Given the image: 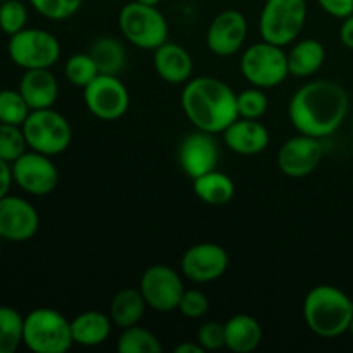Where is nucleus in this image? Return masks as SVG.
Instances as JSON below:
<instances>
[{"mask_svg":"<svg viewBox=\"0 0 353 353\" xmlns=\"http://www.w3.org/2000/svg\"><path fill=\"white\" fill-rule=\"evenodd\" d=\"M321 9L336 19H345L353 14V0H317Z\"/></svg>","mask_w":353,"mask_h":353,"instance_id":"37","label":"nucleus"},{"mask_svg":"<svg viewBox=\"0 0 353 353\" xmlns=\"http://www.w3.org/2000/svg\"><path fill=\"white\" fill-rule=\"evenodd\" d=\"M219 145L212 133L195 130L186 134L178 147V164L190 179L217 169Z\"/></svg>","mask_w":353,"mask_h":353,"instance_id":"17","label":"nucleus"},{"mask_svg":"<svg viewBox=\"0 0 353 353\" xmlns=\"http://www.w3.org/2000/svg\"><path fill=\"white\" fill-rule=\"evenodd\" d=\"M114 323L109 314L100 310H85L71 321V333L74 345L99 347L109 340Z\"/></svg>","mask_w":353,"mask_h":353,"instance_id":"21","label":"nucleus"},{"mask_svg":"<svg viewBox=\"0 0 353 353\" xmlns=\"http://www.w3.org/2000/svg\"><path fill=\"white\" fill-rule=\"evenodd\" d=\"M324 157L323 140L299 133L281 145L278 152L279 171L288 178H307L312 174Z\"/></svg>","mask_w":353,"mask_h":353,"instance_id":"13","label":"nucleus"},{"mask_svg":"<svg viewBox=\"0 0 353 353\" xmlns=\"http://www.w3.org/2000/svg\"><path fill=\"white\" fill-rule=\"evenodd\" d=\"M305 21V0H265L259 17V31L262 40L288 47L299 40Z\"/></svg>","mask_w":353,"mask_h":353,"instance_id":"7","label":"nucleus"},{"mask_svg":"<svg viewBox=\"0 0 353 353\" xmlns=\"http://www.w3.org/2000/svg\"><path fill=\"white\" fill-rule=\"evenodd\" d=\"M83 100L92 116L100 121H117L130 109V92L119 76L99 74L83 88Z\"/></svg>","mask_w":353,"mask_h":353,"instance_id":"10","label":"nucleus"},{"mask_svg":"<svg viewBox=\"0 0 353 353\" xmlns=\"http://www.w3.org/2000/svg\"><path fill=\"white\" fill-rule=\"evenodd\" d=\"M230 268V255L221 245L205 241L190 247L181 257V272L193 283H212Z\"/></svg>","mask_w":353,"mask_h":353,"instance_id":"16","label":"nucleus"},{"mask_svg":"<svg viewBox=\"0 0 353 353\" xmlns=\"http://www.w3.org/2000/svg\"><path fill=\"white\" fill-rule=\"evenodd\" d=\"M147 307L148 305L141 295L140 288H124L114 295L109 307V316L114 326L124 330V327L140 324Z\"/></svg>","mask_w":353,"mask_h":353,"instance_id":"24","label":"nucleus"},{"mask_svg":"<svg viewBox=\"0 0 353 353\" xmlns=\"http://www.w3.org/2000/svg\"><path fill=\"white\" fill-rule=\"evenodd\" d=\"M12 179L23 192L33 196L50 195L59 185V169L52 157L34 150H26L10 164Z\"/></svg>","mask_w":353,"mask_h":353,"instance_id":"12","label":"nucleus"},{"mask_svg":"<svg viewBox=\"0 0 353 353\" xmlns=\"http://www.w3.org/2000/svg\"><path fill=\"white\" fill-rule=\"evenodd\" d=\"M352 305H353V299H352Z\"/></svg>","mask_w":353,"mask_h":353,"instance_id":"46","label":"nucleus"},{"mask_svg":"<svg viewBox=\"0 0 353 353\" xmlns=\"http://www.w3.org/2000/svg\"><path fill=\"white\" fill-rule=\"evenodd\" d=\"M340 41L345 45V47L353 50V14L347 16L345 19H341Z\"/></svg>","mask_w":353,"mask_h":353,"instance_id":"39","label":"nucleus"},{"mask_svg":"<svg viewBox=\"0 0 353 353\" xmlns=\"http://www.w3.org/2000/svg\"><path fill=\"white\" fill-rule=\"evenodd\" d=\"M196 341L202 345L205 352H216L221 348H226V330L223 323L217 321H207L199 327Z\"/></svg>","mask_w":353,"mask_h":353,"instance_id":"35","label":"nucleus"},{"mask_svg":"<svg viewBox=\"0 0 353 353\" xmlns=\"http://www.w3.org/2000/svg\"><path fill=\"white\" fill-rule=\"evenodd\" d=\"M24 317L12 307L0 305V353H14L23 345Z\"/></svg>","mask_w":353,"mask_h":353,"instance_id":"28","label":"nucleus"},{"mask_svg":"<svg viewBox=\"0 0 353 353\" xmlns=\"http://www.w3.org/2000/svg\"><path fill=\"white\" fill-rule=\"evenodd\" d=\"M117 26L124 40L141 50H155L168 41L169 24L157 6L130 2L119 10Z\"/></svg>","mask_w":353,"mask_h":353,"instance_id":"5","label":"nucleus"},{"mask_svg":"<svg viewBox=\"0 0 353 353\" xmlns=\"http://www.w3.org/2000/svg\"><path fill=\"white\" fill-rule=\"evenodd\" d=\"M240 72L252 86L276 88L290 76L288 52L271 41H257L241 54Z\"/></svg>","mask_w":353,"mask_h":353,"instance_id":"6","label":"nucleus"},{"mask_svg":"<svg viewBox=\"0 0 353 353\" xmlns=\"http://www.w3.org/2000/svg\"><path fill=\"white\" fill-rule=\"evenodd\" d=\"M140 292L152 310L172 312L181 302L185 285L176 269L164 264H155L145 269L141 274Z\"/></svg>","mask_w":353,"mask_h":353,"instance_id":"11","label":"nucleus"},{"mask_svg":"<svg viewBox=\"0 0 353 353\" xmlns=\"http://www.w3.org/2000/svg\"><path fill=\"white\" fill-rule=\"evenodd\" d=\"M154 69L162 81L185 85L193 78V57L183 45L165 41L154 50Z\"/></svg>","mask_w":353,"mask_h":353,"instance_id":"19","label":"nucleus"},{"mask_svg":"<svg viewBox=\"0 0 353 353\" xmlns=\"http://www.w3.org/2000/svg\"><path fill=\"white\" fill-rule=\"evenodd\" d=\"M181 107L195 130L223 133L238 119L236 93L216 76H196L181 92Z\"/></svg>","mask_w":353,"mask_h":353,"instance_id":"2","label":"nucleus"},{"mask_svg":"<svg viewBox=\"0 0 353 353\" xmlns=\"http://www.w3.org/2000/svg\"><path fill=\"white\" fill-rule=\"evenodd\" d=\"M31 109L19 90H0V123L23 126Z\"/></svg>","mask_w":353,"mask_h":353,"instance_id":"30","label":"nucleus"},{"mask_svg":"<svg viewBox=\"0 0 353 353\" xmlns=\"http://www.w3.org/2000/svg\"><path fill=\"white\" fill-rule=\"evenodd\" d=\"M134 2H140V3H147V6H159L162 0H134Z\"/></svg>","mask_w":353,"mask_h":353,"instance_id":"41","label":"nucleus"},{"mask_svg":"<svg viewBox=\"0 0 353 353\" xmlns=\"http://www.w3.org/2000/svg\"><path fill=\"white\" fill-rule=\"evenodd\" d=\"M90 55L95 59L100 74L119 76L126 68L128 54L123 41L114 37H100L90 47Z\"/></svg>","mask_w":353,"mask_h":353,"instance_id":"26","label":"nucleus"},{"mask_svg":"<svg viewBox=\"0 0 353 353\" xmlns=\"http://www.w3.org/2000/svg\"><path fill=\"white\" fill-rule=\"evenodd\" d=\"M116 350L119 353H159L162 352V345L150 330L134 324L121 330Z\"/></svg>","mask_w":353,"mask_h":353,"instance_id":"27","label":"nucleus"},{"mask_svg":"<svg viewBox=\"0 0 353 353\" xmlns=\"http://www.w3.org/2000/svg\"><path fill=\"white\" fill-rule=\"evenodd\" d=\"M348 333H350V336H352V340H353V319H352V323H350V327H348Z\"/></svg>","mask_w":353,"mask_h":353,"instance_id":"42","label":"nucleus"},{"mask_svg":"<svg viewBox=\"0 0 353 353\" xmlns=\"http://www.w3.org/2000/svg\"><path fill=\"white\" fill-rule=\"evenodd\" d=\"M21 128L26 137L28 148L48 157L64 154L72 141L71 124L54 107L31 110Z\"/></svg>","mask_w":353,"mask_h":353,"instance_id":"8","label":"nucleus"},{"mask_svg":"<svg viewBox=\"0 0 353 353\" xmlns=\"http://www.w3.org/2000/svg\"><path fill=\"white\" fill-rule=\"evenodd\" d=\"M23 345L33 353H65L74 345L71 321L50 307H38L24 316Z\"/></svg>","mask_w":353,"mask_h":353,"instance_id":"4","label":"nucleus"},{"mask_svg":"<svg viewBox=\"0 0 353 353\" xmlns=\"http://www.w3.org/2000/svg\"><path fill=\"white\" fill-rule=\"evenodd\" d=\"M12 168L7 161L0 159V199L9 195V190L12 186Z\"/></svg>","mask_w":353,"mask_h":353,"instance_id":"38","label":"nucleus"},{"mask_svg":"<svg viewBox=\"0 0 353 353\" xmlns=\"http://www.w3.org/2000/svg\"><path fill=\"white\" fill-rule=\"evenodd\" d=\"M236 107L238 117L261 119L269 109V99L264 90L259 86H250V88H245L236 93Z\"/></svg>","mask_w":353,"mask_h":353,"instance_id":"31","label":"nucleus"},{"mask_svg":"<svg viewBox=\"0 0 353 353\" xmlns=\"http://www.w3.org/2000/svg\"><path fill=\"white\" fill-rule=\"evenodd\" d=\"M40 216L26 199L6 195L0 199V238L14 243L28 241L38 233Z\"/></svg>","mask_w":353,"mask_h":353,"instance_id":"15","label":"nucleus"},{"mask_svg":"<svg viewBox=\"0 0 353 353\" xmlns=\"http://www.w3.org/2000/svg\"><path fill=\"white\" fill-rule=\"evenodd\" d=\"M234 181L223 171L205 172L193 179V193L207 205H226L234 196Z\"/></svg>","mask_w":353,"mask_h":353,"instance_id":"25","label":"nucleus"},{"mask_svg":"<svg viewBox=\"0 0 353 353\" xmlns=\"http://www.w3.org/2000/svg\"><path fill=\"white\" fill-rule=\"evenodd\" d=\"M64 74L71 85L85 88V86H88L100 74V71L97 68L95 59L90 55V52H86V54L71 55L65 61Z\"/></svg>","mask_w":353,"mask_h":353,"instance_id":"29","label":"nucleus"},{"mask_svg":"<svg viewBox=\"0 0 353 353\" xmlns=\"http://www.w3.org/2000/svg\"><path fill=\"white\" fill-rule=\"evenodd\" d=\"M0 33H2V28H0Z\"/></svg>","mask_w":353,"mask_h":353,"instance_id":"45","label":"nucleus"},{"mask_svg":"<svg viewBox=\"0 0 353 353\" xmlns=\"http://www.w3.org/2000/svg\"><path fill=\"white\" fill-rule=\"evenodd\" d=\"M61 41L54 33L40 28H24L9 37L7 52L17 68L52 69L61 59Z\"/></svg>","mask_w":353,"mask_h":353,"instance_id":"9","label":"nucleus"},{"mask_svg":"<svg viewBox=\"0 0 353 353\" xmlns=\"http://www.w3.org/2000/svg\"><path fill=\"white\" fill-rule=\"evenodd\" d=\"M28 150L23 128L0 123V159L12 164Z\"/></svg>","mask_w":353,"mask_h":353,"instance_id":"32","label":"nucleus"},{"mask_svg":"<svg viewBox=\"0 0 353 353\" xmlns=\"http://www.w3.org/2000/svg\"><path fill=\"white\" fill-rule=\"evenodd\" d=\"M247 34L248 23L245 14L236 9H226L209 24L205 43L217 57H231L243 48Z\"/></svg>","mask_w":353,"mask_h":353,"instance_id":"14","label":"nucleus"},{"mask_svg":"<svg viewBox=\"0 0 353 353\" xmlns=\"http://www.w3.org/2000/svg\"><path fill=\"white\" fill-rule=\"evenodd\" d=\"M303 321L321 338H338L348 333L353 319L352 299L331 285H319L303 299Z\"/></svg>","mask_w":353,"mask_h":353,"instance_id":"3","label":"nucleus"},{"mask_svg":"<svg viewBox=\"0 0 353 353\" xmlns=\"http://www.w3.org/2000/svg\"><path fill=\"white\" fill-rule=\"evenodd\" d=\"M0 2H6V0H0Z\"/></svg>","mask_w":353,"mask_h":353,"instance_id":"44","label":"nucleus"},{"mask_svg":"<svg viewBox=\"0 0 353 353\" xmlns=\"http://www.w3.org/2000/svg\"><path fill=\"white\" fill-rule=\"evenodd\" d=\"M28 24V7L21 0H6L0 2V28L2 33L12 34L19 33Z\"/></svg>","mask_w":353,"mask_h":353,"instance_id":"33","label":"nucleus"},{"mask_svg":"<svg viewBox=\"0 0 353 353\" xmlns=\"http://www.w3.org/2000/svg\"><path fill=\"white\" fill-rule=\"evenodd\" d=\"M352 133H353V123H352Z\"/></svg>","mask_w":353,"mask_h":353,"instance_id":"43","label":"nucleus"},{"mask_svg":"<svg viewBox=\"0 0 353 353\" xmlns=\"http://www.w3.org/2000/svg\"><path fill=\"white\" fill-rule=\"evenodd\" d=\"M176 353H202L205 352L199 341H183V343L176 345Z\"/></svg>","mask_w":353,"mask_h":353,"instance_id":"40","label":"nucleus"},{"mask_svg":"<svg viewBox=\"0 0 353 353\" xmlns=\"http://www.w3.org/2000/svg\"><path fill=\"white\" fill-rule=\"evenodd\" d=\"M348 109L350 97L340 83L316 79L293 93L288 103V117L299 133L324 140L340 130Z\"/></svg>","mask_w":353,"mask_h":353,"instance_id":"1","label":"nucleus"},{"mask_svg":"<svg viewBox=\"0 0 353 353\" xmlns=\"http://www.w3.org/2000/svg\"><path fill=\"white\" fill-rule=\"evenodd\" d=\"M40 16L50 21H64L74 16L83 6V0H28Z\"/></svg>","mask_w":353,"mask_h":353,"instance_id":"34","label":"nucleus"},{"mask_svg":"<svg viewBox=\"0 0 353 353\" xmlns=\"http://www.w3.org/2000/svg\"><path fill=\"white\" fill-rule=\"evenodd\" d=\"M209 299L200 290H185L178 310L188 319H202L209 312Z\"/></svg>","mask_w":353,"mask_h":353,"instance_id":"36","label":"nucleus"},{"mask_svg":"<svg viewBox=\"0 0 353 353\" xmlns=\"http://www.w3.org/2000/svg\"><path fill=\"white\" fill-rule=\"evenodd\" d=\"M21 95L31 110L50 109L59 99V81L50 69H28L19 79Z\"/></svg>","mask_w":353,"mask_h":353,"instance_id":"20","label":"nucleus"},{"mask_svg":"<svg viewBox=\"0 0 353 353\" xmlns=\"http://www.w3.org/2000/svg\"><path fill=\"white\" fill-rule=\"evenodd\" d=\"M224 145L238 155H257L269 147L271 134L261 119L238 117L223 131Z\"/></svg>","mask_w":353,"mask_h":353,"instance_id":"18","label":"nucleus"},{"mask_svg":"<svg viewBox=\"0 0 353 353\" xmlns=\"http://www.w3.org/2000/svg\"><path fill=\"white\" fill-rule=\"evenodd\" d=\"M326 61V48L316 38H303L288 50L290 76L310 78L316 74Z\"/></svg>","mask_w":353,"mask_h":353,"instance_id":"23","label":"nucleus"},{"mask_svg":"<svg viewBox=\"0 0 353 353\" xmlns=\"http://www.w3.org/2000/svg\"><path fill=\"white\" fill-rule=\"evenodd\" d=\"M226 330V348L233 353H252L261 345L262 326L255 317L248 314H236L224 323Z\"/></svg>","mask_w":353,"mask_h":353,"instance_id":"22","label":"nucleus"}]
</instances>
